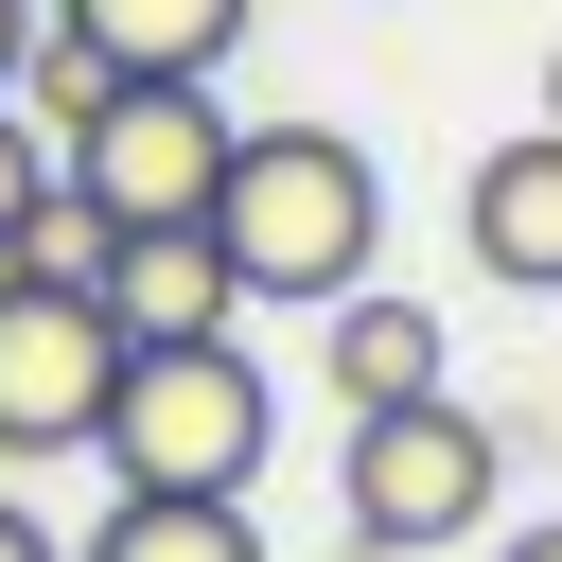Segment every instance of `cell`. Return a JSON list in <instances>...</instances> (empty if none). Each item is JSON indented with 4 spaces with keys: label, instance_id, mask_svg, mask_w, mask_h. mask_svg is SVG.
Listing matches in <instances>:
<instances>
[{
    "label": "cell",
    "instance_id": "obj_3",
    "mask_svg": "<svg viewBox=\"0 0 562 562\" xmlns=\"http://www.w3.org/2000/svg\"><path fill=\"white\" fill-rule=\"evenodd\" d=\"M263 439H281V404H263V369H246L228 334L123 351V386H105V422H88V457H105L123 492H246Z\"/></svg>",
    "mask_w": 562,
    "mask_h": 562
},
{
    "label": "cell",
    "instance_id": "obj_12",
    "mask_svg": "<svg viewBox=\"0 0 562 562\" xmlns=\"http://www.w3.org/2000/svg\"><path fill=\"white\" fill-rule=\"evenodd\" d=\"M53 176H70V158H53V140L18 123V88H0V246H35V211H53Z\"/></svg>",
    "mask_w": 562,
    "mask_h": 562
},
{
    "label": "cell",
    "instance_id": "obj_13",
    "mask_svg": "<svg viewBox=\"0 0 562 562\" xmlns=\"http://www.w3.org/2000/svg\"><path fill=\"white\" fill-rule=\"evenodd\" d=\"M0 562H70V544H53L35 509H18V474H0Z\"/></svg>",
    "mask_w": 562,
    "mask_h": 562
},
{
    "label": "cell",
    "instance_id": "obj_10",
    "mask_svg": "<svg viewBox=\"0 0 562 562\" xmlns=\"http://www.w3.org/2000/svg\"><path fill=\"white\" fill-rule=\"evenodd\" d=\"M70 562H263V527H246V492H105V527Z\"/></svg>",
    "mask_w": 562,
    "mask_h": 562
},
{
    "label": "cell",
    "instance_id": "obj_2",
    "mask_svg": "<svg viewBox=\"0 0 562 562\" xmlns=\"http://www.w3.org/2000/svg\"><path fill=\"white\" fill-rule=\"evenodd\" d=\"M492 492H509V439H492L457 386H422V404H351V439H334L351 562H439V544L492 527Z\"/></svg>",
    "mask_w": 562,
    "mask_h": 562
},
{
    "label": "cell",
    "instance_id": "obj_5",
    "mask_svg": "<svg viewBox=\"0 0 562 562\" xmlns=\"http://www.w3.org/2000/svg\"><path fill=\"white\" fill-rule=\"evenodd\" d=\"M105 386H123V316L88 281H53V263H0V457L18 474L35 457H88Z\"/></svg>",
    "mask_w": 562,
    "mask_h": 562
},
{
    "label": "cell",
    "instance_id": "obj_11",
    "mask_svg": "<svg viewBox=\"0 0 562 562\" xmlns=\"http://www.w3.org/2000/svg\"><path fill=\"white\" fill-rule=\"evenodd\" d=\"M105 88H123V70H105V53L70 35V18H35V53H18V123H35V140H70V123L105 105Z\"/></svg>",
    "mask_w": 562,
    "mask_h": 562
},
{
    "label": "cell",
    "instance_id": "obj_7",
    "mask_svg": "<svg viewBox=\"0 0 562 562\" xmlns=\"http://www.w3.org/2000/svg\"><path fill=\"white\" fill-rule=\"evenodd\" d=\"M88 299L123 316V351H158V334H228V316H246L211 211H193V228H105V281H88Z\"/></svg>",
    "mask_w": 562,
    "mask_h": 562
},
{
    "label": "cell",
    "instance_id": "obj_6",
    "mask_svg": "<svg viewBox=\"0 0 562 562\" xmlns=\"http://www.w3.org/2000/svg\"><path fill=\"white\" fill-rule=\"evenodd\" d=\"M457 246H474V281H509V299H562V123L492 140V158L457 176Z\"/></svg>",
    "mask_w": 562,
    "mask_h": 562
},
{
    "label": "cell",
    "instance_id": "obj_15",
    "mask_svg": "<svg viewBox=\"0 0 562 562\" xmlns=\"http://www.w3.org/2000/svg\"><path fill=\"white\" fill-rule=\"evenodd\" d=\"M492 562H562V527H509V544H492Z\"/></svg>",
    "mask_w": 562,
    "mask_h": 562
},
{
    "label": "cell",
    "instance_id": "obj_14",
    "mask_svg": "<svg viewBox=\"0 0 562 562\" xmlns=\"http://www.w3.org/2000/svg\"><path fill=\"white\" fill-rule=\"evenodd\" d=\"M35 18H53V0H0V88H18V53H35Z\"/></svg>",
    "mask_w": 562,
    "mask_h": 562
},
{
    "label": "cell",
    "instance_id": "obj_17",
    "mask_svg": "<svg viewBox=\"0 0 562 562\" xmlns=\"http://www.w3.org/2000/svg\"><path fill=\"white\" fill-rule=\"evenodd\" d=\"M0 474H18V457H0Z\"/></svg>",
    "mask_w": 562,
    "mask_h": 562
},
{
    "label": "cell",
    "instance_id": "obj_8",
    "mask_svg": "<svg viewBox=\"0 0 562 562\" xmlns=\"http://www.w3.org/2000/svg\"><path fill=\"white\" fill-rule=\"evenodd\" d=\"M316 369H334V404H422L439 386V299H334V334H316Z\"/></svg>",
    "mask_w": 562,
    "mask_h": 562
},
{
    "label": "cell",
    "instance_id": "obj_16",
    "mask_svg": "<svg viewBox=\"0 0 562 562\" xmlns=\"http://www.w3.org/2000/svg\"><path fill=\"white\" fill-rule=\"evenodd\" d=\"M544 123H562V53H544Z\"/></svg>",
    "mask_w": 562,
    "mask_h": 562
},
{
    "label": "cell",
    "instance_id": "obj_9",
    "mask_svg": "<svg viewBox=\"0 0 562 562\" xmlns=\"http://www.w3.org/2000/svg\"><path fill=\"white\" fill-rule=\"evenodd\" d=\"M105 70H228L246 53V0H53Z\"/></svg>",
    "mask_w": 562,
    "mask_h": 562
},
{
    "label": "cell",
    "instance_id": "obj_4",
    "mask_svg": "<svg viewBox=\"0 0 562 562\" xmlns=\"http://www.w3.org/2000/svg\"><path fill=\"white\" fill-rule=\"evenodd\" d=\"M53 158H70V193L105 228H193L211 176H228V105H211V70H123Z\"/></svg>",
    "mask_w": 562,
    "mask_h": 562
},
{
    "label": "cell",
    "instance_id": "obj_1",
    "mask_svg": "<svg viewBox=\"0 0 562 562\" xmlns=\"http://www.w3.org/2000/svg\"><path fill=\"white\" fill-rule=\"evenodd\" d=\"M211 246L246 299H351L386 263V176L351 123H228V176H211Z\"/></svg>",
    "mask_w": 562,
    "mask_h": 562
}]
</instances>
